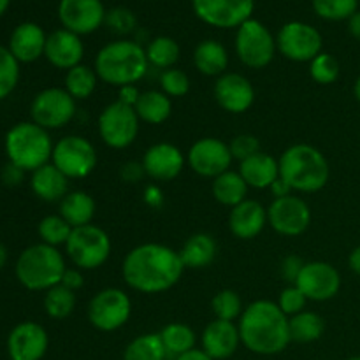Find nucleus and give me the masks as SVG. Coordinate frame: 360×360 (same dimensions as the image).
Masks as SVG:
<instances>
[{
  "mask_svg": "<svg viewBox=\"0 0 360 360\" xmlns=\"http://www.w3.org/2000/svg\"><path fill=\"white\" fill-rule=\"evenodd\" d=\"M185 269L178 250L162 243L134 246L122 262V276L127 287L146 295L171 290L179 283Z\"/></svg>",
  "mask_w": 360,
  "mask_h": 360,
  "instance_id": "nucleus-1",
  "label": "nucleus"
},
{
  "mask_svg": "<svg viewBox=\"0 0 360 360\" xmlns=\"http://www.w3.org/2000/svg\"><path fill=\"white\" fill-rule=\"evenodd\" d=\"M238 329L243 347L257 355H278L292 343L288 316L267 299L245 306Z\"/></svg>",
  "mask_w": 360,
  "mask_h": 360,
  "instance_id": "nucleus-2",
  "label": "nucleus"
},
{
  "mask_svg": "<svg viewBox=\"0 0 360 360\" xmlns=\"http://www.w3.org/2000/svg\"><path fill=\"white\" fill-rule=\"evenodd\" d=\"M94 69L102 83L122 88L139 83L146 76L150 63L141 42L118 39L98 49Z\"/></svg>",
  "mask_w": 360,
  "mask_h": 360,
  "instance_id": "nucleus-3",
  "label": "nucleus"
},
{
  "mask_svg": "<svg viewBox=\"0 0 360 360\" xmlns=\"http://www.w3.org/2000/svg\"><path fill=\"white\" fill-rule=\"evenodd\" d=\"M280 178L297 193H316L329 183L330 167L326 155L311 144H292L278 158Z\"/></svg>",
  "mask_w": 360,
  "mask_h": 360,
  "instance_id": "nucleus-4",
  "label": "nucleus"
},
{
  "mask_svg": "<svg viewBox=\"0 0 360 360\" xmlns=\"http://www.w3.org/2000/svg\"><path fill=\"white\" fill-rule=\"evenodd\" d=\"M65 271L67 262L63 253L44 243L25 248L14 267L18 281L32 292H48L49 288L60 285Z\"/></svg>",
  "mask_w": 360,
  "mask_h": 360,
  "instance_id": "nucleus-5",
  "label": "nucleus"
},
{
  "mask_svg": "<svg viewBox=\"0 0 360 360\" xmlns=\"http://www.w3.org/2000/svg\"><path fill=\"white\" fill-rule=\"evenodd\" d=\"M53 143L46 129L34 122H21L11 127L6 136V153L11 164L25 172L37 171L51 162Z\"/></svg>",
  "mask_w": 360,
  "mask_h": 360,
  "instance_id": "nucleus-6",
  "label": "nucleus"
},
{
  "mask_svg": "<svg viewBox=\"0 0 360 360\" xmlns=\"http://www.w3.org/2000/svg\"><path fill=\"white\" fill-rule=\"evenodd\" d=\"M112 243L108 232L98 225H84L72 229L65 253L74 267L81 271H95L104 266L111 257Z\"/></svg>",
  "mask_w": 360,
  "mask_h": 360,
  "instance_id": "nucleus-7",
  "label": "nucleus"
},
{
  "mask_svg": "<svg viewBox=\"0 0 360 360\" xmlns=\"http://www.w3.org/2000/svg\"><path fill=\"white\" fill-rule=\"evenodd\" d=\"M141 120L136 109L115 101L105 105L97 120L98 137L111 150H127L139 136Z\"/></svg>",
  "mask_w": 360,
  "mask_h": 360,
  "instance_id": "nucleus-8",
  "label": "nucleus"
},
{
  "mask_svg": "<svg viewBox=\"0 0 360 360\" xmlns=\"http://www.w3.org/2000/svg\"><path fill=\"white\" fill-rule=\"evenodd\" d=\"M236 55L243 65L250 69H266L276 55V37L259 20L250 18L238 28L236 34Z\"/></svg>",
  "mask_w": 360,
  "mask_h": 360,
  "instance_id": "nucleus-9",
  "label": "nucleus"
},
{
  "mask_svg": "<svg viewBox=\"0 0 360 360\" xmlns=\"http://www.w3.org/2000/svg\"><path fill=\"white\" fill-rule=\"evenodd\" d=\"M86 315L94 329L101 333H115L130 320L132 299L122 288H102L88 302Z\"/></svg>",
  "mask_w": 360,
  "mask_h": 360,
  "instance_id": "nucleus-10",
  "label": "nucleus"
},
{
  "mask_svg": "<svg viewBox=\"0 0 360 360\" xmlns=\"http://www.w3.org/2000/svg\"><path fill=\"white\" fill-rule=\"evenodd\" d=\"M97 150L94 143L83 136H65L53 148L51 164L69 179L88 178L97 167Z\"/></svg>",
  "mask_w": 360,
  "mask_h": 360,
  "instance_id": "nucleus-11",
  "label": "nucleus"
},
{
  "mask_svg": "<svg viewBox=\"0 0 360 360\" xmlns=\"http://www.w3.org/2000/svg\"><path fill=\"white\" fill-rule=\"evenodd\" d=\"M77 112V101L65 88H46L39 91L30 105L32 122L49 130H60L69 125Z\"/></svg>",
  "mask_w": 360,
  "mask_h": 360,
  "instance_id": "nucleus-12",
  "label": "nucleus"
},
{
  "mask_svg": "<svg viewBox=\"0 0 360 360\" xmlns=\"http://www.w3.org/2000/svg\"><path fill=\"white\" fill-rule=\"evenodd\" d=\"M276 48L281 56L290 62H311L322 53V34L313 25L302 21H288L276 35Z\"/></svg>",
  "mask_w": 360,
  "mask_h": 360,
  "instance_id": "nucleus-13",
  "label": "nucleus"
},
{
  "mask_svg": "<svg viewBox=\"0 0 360 360\" xmlns=\"http://www.w3.org/2000/svg\"><path fill=\"white\" fill-rule=\"evenodd\" d=\"M231 146L218 137H200L186 151V165L200 178L214 179L231 171Z\"/></svg>",
  "mask_w": 360,
  "mask_h": 360,
  "instance_id": "nucleus-14",
  "label": "nucleus"
},
{
  "mask_svg": "<svg viewBox=\"0 0 360 360\" xmlns=\"http://www.w3.org/2000/svg\"><path fill=\"white\" fill-rule=\"evenodd\" d=\"M267 225L283 238H299L311 225V210L299 195L274 199L267 207Z\"/></svg>",
  "mask_w": 360,
  "mask_h": 360,
  "instance_id": "nucleus-15",
  "label": "nucleus"
},
{
  "mask_svg": "<svg viewBox=\"0 0 360 360\" xmlns=\"http://www.w3.org/2000/svg\"><path fill=\"white\" fill-rule=\"evenodd\" d=\"M193 13L214 28H239L252 18L255 0H192Z\"/></svg>",
  "mask_w": 360,
  "mask_h": 360,
  "instance_id": "nucleus-16",
  "label": "nucleus"
},
{
  "mask_svg": "<svg viewBox=\"0 0 360 360\" xmlns=\"http://www.w3.org/2000/svg\"><path fill=\"white\" fill-rule=\"evenodd\" d=\"M295 285L301 288L308 301L326 302L340 294L341 274L333 264L311 260L304 264Z\"/></svg>",
  "mask_w": 360,
  "mask_h": 360,
  "instance_id": "nucleus-17",
  "label": "nucleus"
},
{
  "mask_svg": "<svg viewBox=\"0 0 360 360\" xmlns=\"http://www.w3.org/2000/svg\"><path fill=\"white\" fill-rule=\"evenodd\" d=\"M105 13L101 0H60L58 20L65 30L76 35L94 34L104 25Z\"/></svg>",
  "mask_w": 360,
  "mask_h": 360,
  "instance_id": "nucleus-18",
  "label": "nucleus"
},
{
  "mask_svg": "<svg viewBox=\"0 0 360 360\" xmlns=\"http://www.w3.org/2000/svg\"><path fill=\"white\" fill-rule=\"evenodd\" d=\"M213 95L217 104L229 115H245L255 104V88L239 72H225L217 77Z\"/></svg>",
  "mask_w": 360,
  "mask_h": 360,
  "instance_id": "nucleus-19",
  "label": "nucleus"
},
{
  "mask_svg": "<svg viewBox=\"0 0 360 360\" xmlns=\"http://www.w3.org/2000/svg\"><path fill=\"white\" fill-rule=\"evenodd\" d=\"M144 172L150 179L158 183L174 181L186 165V155L172 143H157L148 148L143 155Z\"/></svg>",
  "mask_w": 360,
  "mask_h": 360,
  "instance_id": "nucleus-20",
  "label": "nucleus"
},
{
  "mask_svg": "<svg viewBox=\"0 0 360 360\" xmlns=\"http://www.w3.org/2000/svg\"><path fill=\"white\" fill-rule=\"evenodd\" d=\"M49 347L44 327L37 322H21L7 338V352L11 360H41Z\"/></svg>",
  "mask_w": 360,
  "mask_h": 360,
  "instance_id": "nucleus-21",
  "label": "nucleus"
},
{
  "mask_svg": "<svg viewBox=\"0 0 360 360\" xmlns=\"http://www.w3.org/2000/svg\"><path fill=\"white\" fill-rule=\"evenodd\" d=\"M44 56L55 69L70 70L83 62L84 44L79 35L60 28L48 35Z\"/></svg>",
  "mask_w": 360,
  "mask_h": 360,
  "instance_id": "nucleus-22",
  "label": "nucleus"
},
{
  "mask_svg": "<svg viewBox=\"0 0 360 360\" xmlns=\"http://www.w3.org/2000/svg\"><path fill=\"white\" fill-rule=\"evenodd\" d=\"M202 350L214 360H227L238 352L241 345L238 323L217 320L207 323L200 334Z\"/></svg>",
  "mask_w": 360,
  "mask_h": 360,
  "instance_id": "nucleus-23",
  "label": "nucleus"
},
{
  "mask_svg": "<svg viewBox=\"0 0 360 360\" xmlns=\"http://www.w3.org/2000/svg\"><path fill=\"white\" fill-rule=\"evenodd\" d=\"M267 225V210L255 199H246L229 214V229L236 239L252 241L259 238Z\"/></svg>",
  "mask_w": 360,
  "mask_h": 360,
  "instance_id": "nucleus-24",
  "label": "nucleus"
},
{
  "mask_svg": "<svg viewBox=\"0 0 360 360\" xmlns=\"http://www.w3.org/2000/svg\"><path fill=\"white\" fill-rule=\"evenodd\" d=\"M48 35L37 23L18 25L9 39V51L20 63H32L44 56Z\"/></svg>",
  "mask_w": 360,
  "mask_h": 360,
  "instance_id": "nucleus-25",
  "label": "nucleus"
},
{
  "mask_svg": "<svg viewBox=\"0 0 360 360\" xmlns=\"http://www.w3.org/2000/svg\"><path fill=\"white\" fill-rule=\"evenodd\" d=\"M238 171L250 188L269 190V186L280 178V162L273 155L260 151V153L239 162Z\"/></svg>",
  "mask_w": 360,
  "mask_h": 360,
  "instance_id": "nucleus-26",
  "label": "nucleus"
},
{
  "mask_svg": "<svg viewBox=\"0 0 360 360\" xmlns=\"http://www.w3.org/2000/svg\"><path fill=\"white\" fill-rule=\"evenodd\" d=\"M69 186L70 179L60 169H56L51 162L32 172V192L44 202H62L63 197L69 193Z\"/></svg>",
  "mask_w": 360,
  "mask_h": 360,
  "instance_id": "nucleus-27",
  "label": "nucleus"
},
{
  "mask_svg": "<svg viewBox=\"0 0 360 360\" xmlns=\"http://www.w3.org/2000/svg\"><path fill=\"white\" fill-rule=\"evenodd\" d=\"M218 253V245L214 238L207 232H195L185 241L179 250L183 264L186 269H206L214 262Z\"/></svg>",
  "mask_w": 360,
  "mask_h": 360,
  "instance_id": "nucleus-28",
  "label": "nucleus"
},
{
  "mask_svg": "<svg viewBox=\"0 0 360 360\" xmlns=\"http://www.w3.org/2000/svg\"><path fill=\"white\" fill-rule=\"evenodd\" d=\"M193 65L202 76L220 77L227 72L229 51L221 42L204 39L193 49Z\"/></svg>",
  "mask_w": 360,
  "mask_h": 360,
  "instance_id": "nucleus-29",
  "label": "nucleus"
},
{
  "mask_svg": "<svg viewBox=\"0 0 360 360\" xmlns=\"http://www.w3.org/2000/svg\"><path fill=\"white\" fill-rule=\"evenodd\" d=\"M97 213V204L95 199L88 192L83 190H74L69 192L60 202V217L67 221L72 229L84 227L94 221Z\"/></svg>",
  "mask_w": 360,
  "mask_h": 360,
  "instance_id": "nucleus-30",
  "label": "nucleus"
},
{
  "mask_svg": "<svg viewBox=\"0 0 360 360\" xmlns=\"http://www.w3.org/2000/svg\"><path fill=\"white\" fill-rule=\"evenodd\" d=\"M250 186L239 174V171H227L213 179L211 183V192H213L214 200L225 207H236L243 200L248 199Z\"/></svg>",
  "mask_w": 360,
  "mask_h": 360,
  "instance_id": "nucleus-31",
  "label": "nucleus"
},
{
  "mask_svg": "<svg viewBox=\"0 0 360 360\" xmlns=\"http://www.w3.org/2000/svg\"><path fill=\"white\" fill-rule=\"evenodd\" d=\"M134 109H136L141 123L162 125V123H165L171 118L172 101L162 90H146L141 94L139 101H137Z\"/></svg>",
  "mask_w": 360,
  "mask_h": 360,
  "instance_id": "nucleus-32",
  "label": "nucleus"
},
{
  "mask_svg": "<svg viewBox=\"0 0 360 360\" xmlns=\"http://www.w3.org/2000/svg\"><path fill=\"white\" fill-rule=\"evenodd\" d=\"M288 326H290L292 341L301 345L315 343L323 336V330H326V322H323L322 315L309 311V309H304L299 315L290 316Z\"/></svg>",
  "mask_w": 360,
  "mask_h": 360,
  "instance_id": "nucleus-33",
  "label": "nucleus"
},
{
  "mask_svg": "<svg viewBox=\"0 0 360 360\" xmlns=\"http://www.w3.org/2000/svg\"><path fill=\"white\" fill-rule=\"evenodd\" d=\"M160 340L164 343L167 357H179V355L186 354V352L193 350L197 343L195 330L190 326L181 322L167 323L164 329L160 330Z\"/></svg>",
  "mask_w": 360,
  "mask_h": 360,
  "instance_id": "nucleus-34",
  "label": "nucleus"
},
{
  "mask_svg": "<svg viewBox=\"0 0 360 360\" xmlns=\"http://www.w3.org/2000/svg\"><path fill=\"white\" fill-rule=\"evenodd\" d=\"M98 81L101 79H98L94 67L79 63V65L67 70L63 88H65L70 94V97L76 98V101H86V98H90L91 95L95 94Z\"/></svg>",
  "mask_w": 360,
  "mask_h": 360,
  "instance_id": "nucleus-35",
  "label": "nucleus"
},
{
  "mask_svg": "<svg viewBox=\"0 0 360 360\" xmlns=\"http://www.w3.org/2000/svg\"><path fill=\"white\" fill-rule=\"evenodd\" d=\"M144 49H146V58L150 67H155L158 70L172 69L179 60V53H181L178 42L167 35H158V37L151 39Z\"/></svg>",
  "mask_w": 360,
  "mask_h": 360,
  "instance_id": "nucleus-36",
  "label": "nucleus"
},
{
  "mask_svg": "<svg viewBox=\"0 0 360 360\" xmlns=\"http://www.w3.org/2000/svg\"><path fill=\"white\" fill-rule=\"evenodd\" d=\"M167 352H165L164 343L160 340V334L146 333L134 338L127 345L123 352V360H165Z\"/></svg>",
  "mask_w": 360,
  "mask_h": 360,
  "instance_id": "nucleus-37",
  "label": "nucleus"
},
{
  "mask_svg": "<svg viewBox=\"0 0 360 360\" xmlns=\"http://www.w3.org/2000/svg\"><path fill=\"white\" fill-rule=\"evenodd\" d=\"M76 292L69 290L63 285L49 288L44 295V311L49 319L63 320L76 309Z\"/></svg>",
  "mask_w": 360,
  "mask_h": 360,
  "instance_id": "nucleus-38",
  "label": "nucleus"
},
{
  "mask_svg": "<svg viewBox=\"0 0 360 360\" xmlns=\"http://www.w3.org/2000/svg\"><path fill=\"white\" fill-rule=\"evenodd\" d=\"M211 311H213L217 320L236 322V320L241 319L245 306H243L238 292L231 290V288H224V290L217 292L214 297L211 299Z\"/></svg>",
  "mask_w": 360,
  "mask_h": 360,
  "instance_id": "nucleus-39",
  "label": "nucleus"
},
{
  "mask_svg": "<svg viewBox=\"0 0 360 360\" xmlns=\"http://www.w3.org/2000/svg\"><path fill=\"white\" fill-rule=\"evenodd\" d=\"M37 232L41 243L58 248V246H65V243L69 241L72 227L60 214H49L39 221Z\"/></svg>",
  "mask_w": 360,
  "mask_h": 360,
  "instance_id": "nucleus-40",
  "label": "nucleus"
},
{
  "mask_svg": "<svg viewBox=\"0 0 360 360\" xmlns=\"http://www.w3.org/2000/svg\"><path fill=\"white\" fill-rule=\"evenodd\" d=\"M20 83V62L9 48L0 46V101L9 97Z\"/></svg>",
  "mask_w": 360,
  "mask_h": 360,
  "instance_id": "nucleus-41",
  "label": "nucleus"
},
{
  "mask_svg": "<svg viewBox=\"0 0 360 360\" xmlns=\"http://www.w3.org/2000/svg\"><path fill=\"white\" fill-rule=\"evenodd\" d=\"M359 0H313L316 16L327 21L350 20L357 13Z\"/></svg>",
  "mask_w": 360,
  "mask_h": 360,
  "instance_id": "nucleus-42",
  "label": "nucleus"
},
{
  "mask_svg": "<svg viewBox=\"0 0 360 360\" xmlns=\"http://www.w3.org/2000/svg\"><path fill=\"white\" fill-rule=\"evenodd\" d=\"M340 72V62L329 53L322 51L309 62V76L315 83L322 84V86H329V84L336 83Z\"/></svg>",
  "mask_w": 360,
  "mask_h": 360,
  "instance_id": "nucleus-43",
  "label": "nucleus"
},
{
  "mask_svg": "<svg viewBox=\"0 0 360 360\" xmlns=\"http://www.w3.org/2000/svg\"><path fill=\"white\" fill-rule=\"evenodd\" d=\"M190 77L186 76V72H183L181 69H172L162 70L160 72V90L164 91L167 97L171 98H179L185 97L190 91Z\"/></svg>",
  "mask_w": 360,
  "mask_h": 360,
  "instance_id": "nucleus-44",
  "label": "nucleus"
},
{
  "mask_svg": "<svg viewBox=\"0 0 360 360\" xmlns=\"http://www.w3.org/2000/svg\"><path fill=\"white\" fill-rule=\"evenodd\" d=\"M104 25H108L109 30L115 32L116 35H129L136 32L137 18L127 7H112L111 11L105 13Z\"/></svg>",
  "mask_w": 360,
  "mask_h": 360,
  "instance_id": "nucleus-45",
  "label": "nucleus"
},
{
  "mask_svg": "<svg viewBox=\"0 0 360 360\" xmlns=\"http://www.w3.org/2000/svg\"><path fill=\"white\" fill-rule=\"evenodd\" d=\"M276 304L290 319V316H295L301 311H304L306 304H308V299H306V295L302 294V290L297 285H288V287H285L280 292Z\"/></svg>",
  "mask_w": 360,
  "mask_h": 360,
  "instance_id": "nucleus-46",
  "label": "nucleus"
},
{
  "mask_svg": "<svg viewBox=\"0 0 360 360\" xmlns=\"http://www.w3.org/2000/svg\"><path fill=\"white\" fill-rule=\"evenodd\" d=\"M229 146H231L232 157L238 162L246 160V158L253 157V155L262 151L260 150V141L255 136H252V134H239V136H236L231 141Z\"/></svg>",
  "mask_w": 360,
  "mask_h": 360,
  "instance_id": "nucleus-47",
  "label": "nucleus"
},
{
  "mask_svg": "<svg viewBox=\"0 0 360 360\" xmlns=\"http://www.w3.org/2000/svg\"><path fill=\"white\" fill-rule=\"evenodd\" d=\"M304 264L306 262L299 255L285 257L280 269H281V276L285 278V281H287L288 285H295V281L299 280V274H301Z\"/></svg>",
  "mask_w": 360,
  "mask_h": 360,
  "instance_id": "nucleus-48",
  "label": "nucleus"
},
{
  "mask_svg": "<svg viewBox=\"0 0 360 360\" xmlns=\"http://www.w3.org/2000/svg\"><path fill=\"white\" fill-rule=\"evenodd\" d=\"M144 176H146V172H144V167L141 162L130 160V162H125V164L120 167V178H122L125 183H130V185L139 183Z\"/></svg>",
  "mask_w": 360,
  "mask_h": 360,
  "instance_id": "nucleus-49",
  "label": "nucleus"
},
{
  "mask_svg": "<svg viewBox=\"0 0 360 360\" xmlns=\"http://www.w3.org/2000/svg\"><path fill=\"white\" fill-rule=\"evenodd\" d=\"M60 285H63V287L69 288V290L77 292L79 288H83V285H84L83 271L77 269V267H67V271L63 273L62 283Z\"/></svg>",
  "mask_w": 360,
  "mask_h": 360,
  "instance_id": "nucleus-50",
  "label": "nucleus"
},
{
  "mask_svg": "<svg viewBox=\"0 0 360 360\" xmlns=\"http://www.w3.org/2000/svg\"><path fill=\"white\" fill-rule=\"evenodd\" d=\"M143 197H144V202H146L151 210H160L165 202V197H164V192H162V188L158 185H153V183L144 188Z\"/></svg>",
  "mask_w": 360,
  "mask_h": 360,
  "instance_id": "nucleus-51",
  "label": "nucleus"
},
{
  "mask_svg": "<svg viewBox=\"0 0 360 360\" xmlns=\"http://www.w3.org/2000/svg\"><path fill=\"white\" fill-rule=\"evenodd\" d=\"M141 94H143V91L139 90L137 84H127V86L118 88V101L123 102V104L130 105V108H136Z\"/></svg>",
  "mask_w": 360,
  "mask_h": 360,
  "instance_id": "nucleus-52",
  "label": "nucleus"
},
{
  "mask_svg": "<svg viewBox=\"0 0 360 360\" xmlns=\"http://www.w3.org/2000/svg\"><path fill=\"white\" fill-rule=\"evenodd\" d=\"M23 178H25V171H23V169L16 167V165L11 164V162L6 165V167L2 169V181L6 183L7 186L21 185Z\"/></svg>",
  "mask_w": 360,
  "mask_h": 360,
  "instance_id": "nucleus-53",
  "label": "nucleus"
},
{
  "mask_svg": "<svg viewBox=\"0 0 360 360\" xmlns=\"http://www.w3.org/2000/svg\"><path fill=\"white\" fill-rule=\"evenodd\" d=\"M269 192H271V195L274 197V199H281V197L292 195V193H294V190L290 188V185H288L285 179L278 178L276 181H274L273 185L269 186Z\"/></svg>",
  "mask_w": 360,
  "mask_h": 360,
  "instance_id": "nucleus-54",
  "label": "nucleus"
},
{
  "mask_svg": "<svg viewBox=\"0 0 360 360\" xmlns=\"http://www.w3.org/2000/svg\"><path fill=\"white\" fill-rule=\"evenodd\" d=\"M174 360H214V359H211L210 355L202 350V348H193V350L179 355V357H176Z\"/></svg>",
  "mask_w": 360,
  "mask_h": 360,
  "instance_id": "nucleus-55",
  "label": "nucleus"
},
{
  "mask_svg": "<svg viewBox=\"0 0 360 360\" xmlns=\"http://www.w3.org/2000/svg\"><path fill=\"white\" fill-rule=\"evenodd\" d=\"M348 266H350L352 273L360 276V246L350 252V255H348Z\"/></svg>",
  "mask_w": 360,
  "mask_h": 360,
  "instance_id": "nucleus-56",
  "label": "nucleus"
},
{
  "mask_svg": "<svg viewBox=\"0 0 360 360\" xmlns=\"http://www.w3.org/2000/svg\"><path fill=\"white\" fill-rule=\"evenodd\" d=\"M348 32L352 34V37L360 41V11H357V13L348 20Z\"/></svg>",
  "mask_w": 360,
  "mask_h": 360,
  "instance_id": "nucleus-57",
  "label": "nucleus"
},
{
  "mask_svg": "<svg viewBox=\"0 0 360 360\" xmlns=\"http://www.w3.org/2000/svg\"><path fill=\"white\" fill-rule=\"evenodd\" d=\"M6 262H7V248L0 243V271L4 269Z\"/></svg>",
  "mask_w": 360,
  "mask_h": 360,
  "instance_id": "nucleus-58",
  "label": "nucleus"
},
{
  "mask_svg": "<svg viewBox=\"0 0 360 360\" xmlns=\"http://www.w3.org/2000/svg\"><path fill=\"white\" fill-rule=\"evenodd\" d=\"M354 95H355V98H357L359 104H360V76L357 77V79H355V84H354Z\"/></svg>",
  "mask_w": 360,
  "mask_h": 360,
  "instance_id": "nucleus-59",
  "label": "nucleus"
},
{
  "mask_svg": "<svg viewBox=\"0 0 360 360\" xmlns=\"http://www.w3.org/2000/svg\"><path fill=\"white\" fill-rule=\"evenodd\" d=\"M9 4H11V0H0V16L6 13L7 7H9Z\"/></svg>",
  "mask_w": 360,
  "mask_h": 360,
  "instance_id": "nucleus-60",
  "label": "nucleus"
},
{
  "mask_svg": "<svg viewBox=\"0 0 360 360\" xmlns=\"http://www.w3.org/2000/svg\"><path fill=\"white\" fill-rule=\"evenodd\" d=\"M347 360H360V355H355V357H350V359H347Z\"/></svg>",
  "mask_w": 360,
  "mask_h": 360,
  "instance_id": "nucleus-61",
  "label": "nucleus"
}]
</instances>
